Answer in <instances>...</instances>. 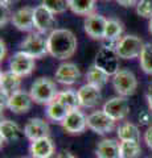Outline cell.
<instances>
[{
	"label": "cell",
	"instance_id": "obj_27",
	"mask_svg": "<svg viewBox=\"0 0 152 158\" xmlns=\"http://www.w3.org/2000/svg\"><path fill=\"white\" fill-rule=\"evenodd\" d=\"M56 99H58V100H60L69 111L81 107L80 106V99H78V92L76 90H72V88L58 91V95H57Z\"/></svg>",
	"mask_w": 152,
	"mask_h": 158
},
{
	"label": "cell",
	"instance_id": "obj_9",
	"mask_svg": "<svg viewBox=\"0 0 152 158\" xmlns=\"http://www.w3.org/2000/svg\"><path fill=\"white\" fill-rule=\"evenodd\" d=\"M35 67H36V59L20 50L15 53L11 57V59H9V71H12L20 78L31 75L33 70H35Z\"/></svg>",
	"mask_w": 152,
	"mask_h": 158
},
{
	"label": "cell",
	"instance_id": "obj_12",
	"mask_svg": "<svg viewBox=\"0 0 152 158\" xmlns=\"http://www.w3.org/2000/svg\"><path fill=\"white\" fill-rule=\"evenodd\" d=\"M21 78L12 71H3L0 74V90H2V108L7 107L9 95L20 90Z\"/></svg>",
	"mask_w": 152,
	"mask_h": 158
},
{
	"label": "cell",
	"instance_id": "obj_38",
	"mask_svg": "<svg viewBox=\"0 0 152 158\" xmlns=\"http://www.w3.org/2000/svg\"><path fill=\"white\" fill-rule=\"evenodd\" d=\"M16 2V0H2V6H11V3Z\"/></svg>",
	"mask_w": 152,
	"mask_h": 158
},
{
	"label": "cell",
	"instance_id": "obj_21",
	"mask_svg": "<svg viewBox=\"0 0 152 158\" xmlns=\"http://www.w3.org/2000/svg\"><path fill=\"white\" fill-rule=\"evenodd\" d=\"M21 129L17 123L12 120H3L0 124V137H2V142H12L17 141L21 136Z\"/></svg>",
	"mask_w": 152,
	"mask_h": 158
},
{
	"label": "cell",
	"instance_id": "obj_23",
	"mask_svg": "<svg viewBox=\"0 0 152 158\" xmlns=\"http://www.w3.org/2000/svg\"><path fill=\"white\" fill-rule=\"evenodd\" d=\"M116 136L120 141H140V131L135 124L127 121L116 128Z\"/></svg>",
	"mask_w": 152,
	"mask_h": 158
},
{
	"label": "cell",
	"instance_id": "obj_33",
	"mask_svg": "<svg viewBox=\"0 0 152 158\" xmlns=\"http://www.w3.org/2000/svg\"><path fill=\"white\" fill-rule=\"evenodd\" d=\"M144 142L148 146V149L152 150V125H150L144 132Z\"/></svg>",
	"mask_w": 152,
	"mask_h": 158
},
{
	"label": "cell",
	"instance_id": "obj_30",
	"mask_svg": "<svg viewBox=\"0 0 152 158\" xmlns=\"http://www.w3.org/2000/svg\"><path fill=\"white\" fill-rule=\"evenodd\" d=\"M41 4L54 15L63 13L69 9V0H42Z\"/></svg>",
	"mask_w": 152,
	"mask_h": 158
},
{
	"label": "cell",
	"instance_id": "obj_10",
	"mask_svg": "<svg viewBox=\"0 0 152 158\" xmlns=\"http://www.w3.org/2000/svg\"><path fill=\"white\" fill-rule=\"evenodd\" d=\"M107 115H109L112 120L115 121H122L128 116L130 113V104L124 96H114L109 99L102 108Z\"/></svg>",
	"mask_w": 152,
	"mask_h": 158
},
{
	"label": "cell",
	"instance_id": "obj_16",
	"mask_svg": "<svg viewBox=\"0 0 152 158\" xmlns=\"http://www.w3.org/2000/svg\"><path fill=\"white\" fill-rule=\"evenodd\" d=\"M32 98L31 94L24 91V90H17L9 95L8 102H7V108L13 113L21 115V113H27L32 108Z\"/></svg>",
	"mask_w": 152,
	"mask_h": 158
},
{
	"label": "cell",
	"instance_id": "obj_28",
	"mask_svg": "<svg viewBox=\"0 0 152 158\" xmlns=\"http://www.w3.org/2000/svg\"><path fill=\"white\" fill-rule=\"evenodd\" d=\"M141 154V146L138 141H120L119 156L120 158H139Z\"/></svg>",
	"mask_w": 152,
	"mask_h": 158
},
{
	"label": "cell",
	"instance_id": "obj_39",
	"mask_svg": "<svg viewBox=\"0 0 152 158\" xmlns=\"http://www.w3.org/2000/svg\"><path fill=\"white\" fill-rule=\"evenodd\" d=\"M148 31L152 34V19H150V24H148Z\"/></svg>",
	"mask_w": 152,
	"mask_h": 158
},
{
	"label": "cell",
	"instance_id": "obj_36",
	"mask_svg": "<svg viewBox=\"0 0 152 158\" xmlns=\"http://www.w3.org/2000/svg\"><path fill=\"white\" fill-rule=\"evenodd\" d=\"M0 48H2V50H0V59L4 61L7 57V46H6V42H4L3 40L0 41Z\"/></svg>",
	"mask_w": 152,
	"mask_h": 158
},
{
	"label": "cell",
	"instance_id": "obj_25",
	"mask_svg": "<svg viewBox=\"0 0 152 158\" xmlns=\"http://www.w3.org/2000/svg\"><path fill=\"white\" fill-rule=\"evenodd\" d=\"M97 0H69V9L78 16H89L95 11Z\"/></svg>",
	"mask_w": 152,
	"mask_h": 158
},
{
	"label": "cell",
	"instance_id": "obj_6",
	"mask_svg": "<svg viewBox=\"0 0 152 158\" xmlns=\"http://www.w3.org/2000/svg\"><path fill=\"white\" fill-rule=\"evenodd\" d=\"M144 42L140 37L135 34H126L122 37L115 45V50L119 58L123 59H132L140 56L143 50Z\"/></svg>",
	"mask_w": 152,
	"mask_h": 158
},
{
	"label": "cell",
	"instance_id": "obj_7",
	"mask_svg": "<svg viewBox=\"0 0 152 158\" xmlns=\"http://www.w3.org/2000/svg\"><path fill=\"white\" fill-rule=\"evenodd\" d=\"M115 123L116 121L112 120L103 110L93 111L90 115L87 116V128L101 136L114 131Z\"/></svg>",
	"mask_w": 152,
	"mask_h": 158
},
{
	"label": "cell",
	"instance_id": "obj_2",
	"mask_svg": "<svg viewBox=\"0 0 152 158\" xmlns=\"http://www.w3.org/2000/svg\"><path fill=\"white\" fill-rule=\"evenodd\" d=\"M29 94H31L33 103L48 106L49 103L57 98L58 88L53 79L46 77H40L31 85Z\"/></svg>",
	"mask_w": 152,
	"mask_h": 158
},
{
	"label": "cell",
	"instance_id": "obj_22",
	"mask_svg": "<svg viewBox=\"0 0 152 158\" xmlns=\"http://www.w3.org/2000/svg\"><path fill=\"white\" fill-rule=\"evenodd\" d=\"M67 112H69V110L58 99H54L53 102H50L45 108V115L49 120L53 123H60V124L63 121V118L66 117Z\"/></svg>",
	"mask_w": 152,
	"mask_h": 158
},
{
	"label": "cell",
	"instance_id": "obj_34",
	"mask_svg": "<svg viewBox=\"0 0 152 158\" xmlns=\"http://www.w3.org/2000/svg\"><path fill=\"white\" fill-rule=\"evenodd\" d=\"M115 2L124 8H131V7H136L139 0H115Z\"/></svg>",
	"mask_w": 152,
	"mask_h": 158
},
{
	"label": "cell",
	"instance_id": "obj_11",
	"mask_svg": "<svg viewBox=\"0 0 152 158\" xmlns=\"http://www.w3.org/2000/svg\"><path fill=\"white\" fill-rule=\"evenodd\" d=\"M56 15L52 11L40 4V6L35 7V12H33V20H35V29L38 33L45 34L48 32L53 31V27H54L56 23Z\"/></svg>",
	"mask_w": 152,
	"mask_h": 158
},
{
	"label": "cell",
	"instance_id": "obj_15",
	"mask_svg": "<svg viewBox=\"0 0 152 158\" xmlns=\"http://www.w3.org/2000/svg\"><path fill=\"white\" fill-rule=\"evenodd\" d=\"M81 78V70L76 63L72 62H63L57 67L54 73L56 82L61 83L63 86H72L77 83Z\"/></svg>",
	"mask_w": 152,
	"mask_h": 158
},
{
	"label": "cell",
	"instance_id": "obj_8",
	"mask_svg": "<svg viewBox=\"0 0 152 158\" xmlns=\"http://www.w3.org/2000/svg\"><path fill=\"white\" fill-rule=\"evenodd\" d=\"M61 127L67 135H81L87 128V116L80 108L70 110L67 112L66 117L63 118V121L61 123Z\"/></svg>",
	"mask_w": 152,
	"mask_h": 158
},
{
	"label": "cell",
	"instance_id": "obj_3",
	"mask_svg": "<svg viewBox=\"0 0 152 158\" xmlns=\"http://www.w3.org/2000/svg\"><path fill=\"white\" fill-rule=\"evenodd\" d=\"M112 87L119 96L128 98L134 95L138 88V79L135 74L127 70V69H120L114 77H112Z\"/></svg>",
	"mask_w": 152,
	"mask_h": 158
},
{
	"label": "cell",
	"instance_id": "obj_29",
	"mask_svg": "<svg viewBox=\"0 0 152 158\" xmlns=\"http://www.w3.org/2000/svg\"><path fill=\"white\" fill-rule=\"evenodd\" d=\"M140 67L145 74L152 75V44H144L143 50L139 56Z\"/></svg>",
	"mask_w": 152,
	"mask_h": 158
},
{
	"label": "cell",
	"instance_id": "obj_26",
	"mask_svg": "<svg viewBox=\"0 0 152 158\" xmlns=\"http://www.w3.org/2000/svg\"><path fill=\"white\" fill-rule=\"evenodd\" d=\"M85 77H86V83H90V85L97 86L99 88L105 87L110 78V75H107L103 70H101V69L97 67L95 65H93L89 70H87Z\"/></svg>",
	"mask_w": 152,
	"mask_h": 158
},
{
	"label": "cell",
	"instance_id": "obj_32",
	"mask_svg": "<svg viewBox=\"0 0 152 158\" xmlns=\"http://www.w3.org/2000/svg\"><path fill=\"white\" fill-rule=\"evenodd\" d=\"M139 123H140V125H150L151 124V121H152V112L148 110V111H141L139 113Z\"/></svg>",
	"mask_w": 152,
	"mask_h": 158
},
{
	"label": "cell",
	"instance_id": "obj_24",
	"mask_svg": "<svg viewBox=\"0 0 152 158\" xmlns=\"http://www.w3.org/2000/svg\"><path fill=\"white\" fill-rule=\"evenodd\" d=\"M123 24L118 19H107L106 31H105V40L109 42L116 44L123 37Z\"/></svg>",
	"mask_w": 152,
	"mask_h": 158
},
{
	"label": "cell",
	"instance_id": "obj_17",
	"mask_svg": "<svg viewBox=\"0 0 152 158\" xmlns=\"http://www.w3.org/2000/svg\"><path fill=\"white\" fill-rule=\"evenodd\" d=\"M33 12L35 8L23 7L12 13L11 23L13 27L20 32H32L35 29V20H33Z\"/></svg>",
	"mask_w": 152,
	"mask_h": 158
},
{
	"label": "cell",
	"instance_id": "obj_1",
	"mask_svg": "<svg viewBox=\"0 0 152 158\" xmlns=\"http://www.w3.org/2000/svg\"><path fill=\"white\" fill-rule=\"evenodd\" d=\"M48 53L57 59H69L76 54L78 41L69 29H53L48 34Z\"/></svg>",
	"mask_w": 152,
	"mask_h": 158
},
{
	"label": "cell",
	"instance_id": "obj_14",
	"mask_svg": "<svg viewBox=\"0 0 152 158\" xmlns=\"http://www.w3.org/2000/svg\"><path fill=\"white\" fill-rule=\"evenodd\" d=\"M23 132H24V136L32 142V141L38 140V138L50 136V127H49V124L44 118L32 117L24 125Z\"/></svg>",
	"mask_w": 152,
	"mask_h": 158
},
{
	"label": "cell",
	"instance_id": "obj_4",
	"mask_svg": "<svg viewBox=\"0 0 152 158\" xmlns=\"http://www.w3.org/2000/svg\"><path fill=\"white\" fill-rule=\"evenodd\" d=\"M20 52H24L32 58H42L48 53V38L42 36V33H31L20 42Z\"/></svg>",
	"mask_w": 152,
	"mask_h": 158
},
{
	"label": "cell",
	"instance_id": "obj_19",
	"mask_svg": "<svg viewBox=\"0 0 152 158\" xmlns=\"http://www.w3.org/2000/svg\"><path fill=\"white\" fill-rule=\"evenodd\" d=\"M54 153L56 145L50 136L32 141L29 145V156L32 158H52L54 156Z\"/></svg>",
	"mask_w": 152,
	"mask_h": 158
},
{
	"label": "cell",
	"instance_id": "obj_13",
	"mask_svg": "<svg viewBox=\"0 0 152 158\" xmlns=\"http://www.w3.org/2000/svg\"><path fill=\"white\" fill-rule=\"evenodd\" d=\"M107 19H105L99 13H91L86 16L83 21V28L89 37L93 40H105V31H106Z\"/></svg>",
	"mask_w": 152,
	"mask_h": 158
},
{
	"label": "cell",
	"instance_id": "obj_18",
	"mask_svg": "<svg viewBox=\"0 0 152 158\" xmlns=\"http://www.w3.org/2000/svg\"><path fill=\"white\" fill-rule=\"evenodd\" d=\"M78 99H80V106L85 108H94L99 104L102 94L101 88L97 86H93L90 83H85L77 90Z\"/></svg>",
	"mask_w": 152,
	"mask_h": 158
},
{
	"label": "cell",
	"instance_id": "obj_5",
	"mask_svg": "<svg viewBox=\"0 0 152 158\" xmlns=\"http://www.w3.org/2000/svg\"><path fill=\"white\" fill-rule=\"evenodd\" d=\"M94 65L99 67L101 70H103L107 75L114 77L115 74L120 70L119 69V56L115 50V48L110 46H102L99 52L97 53Z\"/></svg>",
	"mask_w": 152,
	"mask_h": 158
},
{
	"label": "cell",
	"instance_id": "obj_31",
	"mask_svg": "<svg viewBox=\"0 0 152 158\" xmlns=\"http://www.w3.org/2000/svg\"><path fill=\"white\" fill-rule=\"evenodd\" d=\"M136 13L143 19H152V0H139L136 4Z\"/></svg>",
	"mask_w": 152,
	"mask_h": 158
},
{
	"label": "cell",
	"instance_id": "obj_35",
	"mask_svg": "<svg viewBox=\"0 0 152 158\" xmlns=\"http://www.w3.org/2000/svg\"><path fill=\"white\" fill-rule=\"evenodd\" d=\"M145 99H147V104H148V110L152 112V83L148 86V88H147Z\"/></svg>",
	"mask_w": 152,
	"mask_h": 158
},
{
	"label": "cell",
	"instance_id": "obj_40",
	"mask_svg": "<svg viewBox=\"0 0 152 158\" xmlns=\"http://www.w3.org/2000/svg\"><path fill=\"white\" fill-rule=\"evenodd\" d=\"M20 158H32L31 156H29V157H20Z\"/></svg>",
	"mask_w": 152,
	"mask_h": 158
},
{
	"label": "cell",
	"instance_id": "obj_20",
	"mask_svg": "<svg viewBox=\"0 0 152 158\" xmlns=\"http://www.w3.org/2000/svg\"><path fill=\"white\" fill-rule=\"evenodd\" d=\"M97 158H120L119 142L114 138H103L95 149Z\"/></svg>",
	"mask_w": 152,
	"mask_h": 158
},
{
	"label": "cell",
	"instance_id": "obj_37",
	"mask_svg": "<svg viewBox=\"0 0 152 158\" xmlns=\"http://www.w3.org/2000/svg\"><path fill=\"white\" fill-rule=\"evenodd\" d=\"M56 158H77L73 153H70V152H67V150H62V152H60L57 154V157Z\"/></svg>",
	"mask_w": 152,
	"mask_h": 158
}]
</instances>
